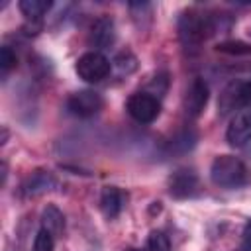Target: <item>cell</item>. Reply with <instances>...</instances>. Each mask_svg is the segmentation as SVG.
I'll return each mask as SVG.
<instances>
[{
    "mask_svg": "<svg viewBox=\"0 0 251 251\" xmlns=\"http://www.w3.org/2000/svg\"><path fill=\"white\" fill-rule=\"evenodd\" d=\"M210 178L220 188H239L249 180V171L239 157L218 155L212 161Z\"/></svg>",
    "mask_w": 251,
    "mask_h": 251,
    "instance_id": "cell-1",
    "label": "cell"
},
{
    "mask_svg": "<svg viewBox=\"0 0 251 251\" xmlns=\"http://www.w3.org/2000/svg\"><path fill=\"white\" fill-rule=\"evenodd\" d=\"M176 29H178V39H180L182 47L186 51H198V47L208 37L212 25H210V20L206 16H202L200 12L184 10L178 16Z\"/></svg>",
    "mask_w": 251,
    "mask_h": 251,
    "instance_id": "cell-2",
    "label": "cell"
},
{
    "mask_svg": "<svg viewBox=\"0 0 251 251\" xmlns=\"http://www.w3.org/2000/svg\"><path fill=\"white\" fill-rule=\"evenodd\" d=\"M110 71H112V63L100 51L82 53L75 63V73L78 75V78H82L84 82H92V84L104 80L110 75Z\"/></svg>",
    "mask_w": 251,
    "mask_h": 251,
    "instance_id": "cell-3",
    "label": "cell"
},
{
    "mask_svg": "<svg viewBox=\"0 0 251 251\" xmlns=\"http://www.w3.org/2000/svg\"><path fill=\"white\" fill-rule=\"evenodd\" d=\"M126 110L137 124H151L161 114V102L149 92H135L127 98Z\"/></svg>",
    "mask_w": 251,
    "mask_h": 251,
    "instance_id": "cell-4",
    "label": "cell"
},
{
    "mask_svg": "<svg viewBox=\"0 0 251 251\" xmlns=\"http://www.w3.org/2000/svg\"><path fill=\"white\" fill-rule=\"evenodd\" d=\"M104 106L102 96L96 90H78L67 98V110L76 118H92Z\"/></svg>",
    "mask_w": 251,
    "mask_h": 251,
    "instance_id": "cell-5",
    "label": "cell"
},
{
    "mask_svg": "<svg viewBox=\"0 0 251 251\" xmlns=\"http://www.w3.org/2000/svg\"><path fill=\"white\" fill-rule=\"evenodd\" d=\"M167 186H169V194L173 198H188L198 188V175L190 167H180L171 173Z\"/></svg>",
    "mask_w": 251,
    "mask_h": 251,
    "instance_id": "cell-6",
    "label": "cell"
},
{
    "mask_svg": "<svg viewBox=\"0 0 251 251\" xmlns=\"http://www.w3.org/2000/svg\"><path fill=\"white\" fill-rule=\"evenodd\" d=\"M226 139L231 147H243L251 141V110H239L233 114L226 129Z\"/></svg>",
    "mask_w": 251,
    "mask_h": 251,
    "instance_id": "cell-7",
    "label": "cell"
},
{
    "mask_svg": "<svg viewBox=\"0 0 251 251\" xmlns=\"http://www.w3.org/2000/svg\"><path fill=\"white\" fill-rule=\"evenodd\" d=\"M208 98H210V88H208L206 80L196 76L190 82V86L186 88V96H184V112H186V116L198 118L204 112V108L208 104Z\"/></svg>",
    "mask_w": 251,
    "mask_h": 251,
    "instance_id": "cell-8",
    "label": "cell"
},
{
    "mask_svg": "<svg viewBox=\"0 0 251 251\" xmlns=\"http://www.w3.org/2000/svg\"><path fill=\"white\" fill-rule=\"evenodd\" d=\"M243 106H247L245 80H231L218 98V110L220 114H227L233 110H241Z\"/></svg>",
    "mask_w": 251,
    "mask_h": 251,
    "instance_id": "cell-9",
    "label": "cell"
},
{
    "mask_svg": "<svg viewBox=\"0 0 251 251\" xmlns=\"http://www.w3.org/2000/svg\"><path fill=\"white\" fill-rule=\"evenodd\" d=\"M90 45L96 49H108L116 41V25L110 16H100L90 27Z\"/></svg>",
    "mask_w": 251,
    "mask_h": 251,
    "instance_id": "cell-10",
    "label": "cell"
},
{
    "mask_svg": "<svg viewBox=\"0 0 251 251\" xmlns=\"http://www.w3.org/2000/svg\"><path fill=\"white\" fill-rule=\"evenodd\" d=\"M53 188H57V180L51 173L47 171H33L24 182H22V194L25 198H35L41 196L45 192H51Z\"/></svg>",
    "mask_w": 251,
    "mask_h": 251,
    "instance_id": "cell-11",
    "label": "cell"
},
{
    "mask_svg": "<svg viewBox=\"0 0 251 251\" xmlns=\"http://www.w3.org/2000/svg\"><path fill=\"white\" fill-rule=\"evenodd\" d=\"M127 200V194L118 186H104L100 192V210L108 220H114L120 216Z\"/></svg>",
    "mask_w": 251,
    "mask_h": 251,
    "instance_id": "cell-12",
    "label": "cell"
},
{
    "mask_svg": "<svg viewBox=\"0 0 251 251\" xmlns=\"http://www.w3.org/2000/svg\"><path fill=\"white\" fill-rule=\"evenodd\" d=\"M41 229H45L53 237L63 235V229H65V214L55 204H47L41 210Z\"/></svg>",
    "mask_w": 251,
    "mask_h": 251,
    "instance_id": "cell-13",
    "label": "cell"
},
{
    "mask_svg": "<svg viewBox=\"0 0 251 251\" xmlns=\"http://www.w3.org/2000/svg\"><path fill=\"white\" fill-rule=\"evenodd\" d=\"M196 141H198V133L192 127H184L167 143V153L169 155H184L194 149Z\"/></svg>",
    "mask_w": 251,
    "mask_h": 251,
    "instance_id": "cell-14",
    "label": "cell"
},
{
    "mask_svg": "<svg viewBox=\"0 0 251 251\" xmlns=\"http://www.w3.org/2000/svg\"><path fill=\"white\" fill-rule=\"evenodd\" d=\"M18 6H20V12L25 16V20L31 22V25L35 29H39L41 18L51 10L53 2H47V0H22Z\"/></svg>",
    "mask_w": 251,
    "mask_h": 251,
    "instance_id": "cell-15",
    "label": "cell"
},
{
    "mask_svg": "<svg viewBox=\"0 0 251 251\" xmlns=\"http://www.w3.org/2000/svg\"><path fill=\"white\" fill-rule=\"evenodd\" d=\"M216 51L226 53V55H249L251 53V45L245 41H222L216 45Z\"/></svg>",
    "mask_w": 251,
    "mask_h": 251,
    "instance_id": "cell-16",
    "label": "cell"
},
{
    "mask_svg": "<svg viewBox=\"0 0 251 251\" xmlns=\"http://www.w3.org/2000/svg\"><path fill=\"white\" fill-rule=\"evenodd\" d=\"M145 251H171V241L163 231L153 229L147 237V249Z\"/></svg>",
    "mask_w": 251,
    "mask_h": 251,
    "instance_id": "cell-17",
    "label": "cell"
},
{
    "mask_svg": "<svg viewBox=\"0 0 251 251\" xmlns=\"http://www.w3.org/2000/svg\"><path fill=\"white\" fill-rule=\"evenodd\" d=\"M16 63H18V57L16 53L12 51V47L4 45L0 49V69H2V78H6L10 75L12 69H16Z\"/></svg>",
    "mask_w": 251,
    "mask_h": 251,
    "instance_id": "cell-18",
    "label": "cell"
},
{
    "mask_svg": "<svg viewBox=\"0 0 251 251\" xmlns=\"http://www.w3.org/2000/svg\"><path fill=\"white\" fill-rule=\"evenodd\" d=\"M114 67L118 69L120 75H129L133 69H135V57L131 53H120L116 59H114Z\"/></svg>",
    "mask_w": 251,
    "mask_h": 251,
    "instance_id": "cell-19",
    "label": "cell"
},
{
    "mask_svg": "<svg viewBox=\"0 0 251 251\" xmlns=\"http://www.w3.org/2000/svg\"><path fill=\"white\" fill-rule=\"evenodd\" d=\"M33 251H53V235L45 229H39L33 239Z\"/></svg>",
    "mask_w": 251,
    "mask_h": 251,
    "instance_id": "cell-20",
    "label": "cell"
},
{
    "mask_svg": "<svg viewBox=\"0 0 251 251\" xmlns=\"http://www.w3.org/2000/svg\"><path fill=\"white\" fill-rule=\"evenodd\" d=\"M241 251H251V220L243 229V243H241Z\"/></svg>",
    "mask_w": 251,
    "mask_h": 251,
    "instance_id": "cell-21",
    "label": "cell"
},
{
    "mask_svg": "<svg viewBox=\"0 0 251 251\" xmlns=\"http://www.w3.org/2000/svg\"><path fill=\"white\" fill-rule=\"evenodd\" d=\"M245 96H247V104H251V78L245 80Z\"/></svg>",
    "mask_w": 251,
    "mask_h": 251,
    "instance_id": "cell-22",
    "label": "cell"
},
{
    "mask_svg": "<svg viewBox=\"0 0 251 251\" xmlns=\"http://www.w3.org/2000/svg\"><path fill=\"white\" fill-rule=\"evenodd\" d=\"M6 139H8V131H6V127L2 129V143H6Z\"/></svg>",
    "mask_w": 251,
    "mask_h": 251,
    "instance_id": "cell-23",
    "label": "cell"
},
{
    "mask_svg": "<svg viewBox=\"0 0 251 251\" xmlns=\"http://www.w3.org/2000/svg\"><path fill=\"white\" fill-rule=\"evenodd\" d=\"M124 251H143V249H137V247H127V249H124Z\"/></svg>",
    "mask_w": 251,
    "mask_h": 251,
    "instance_id": "cell-24",
    "label": "cell"
}]
</instances>
